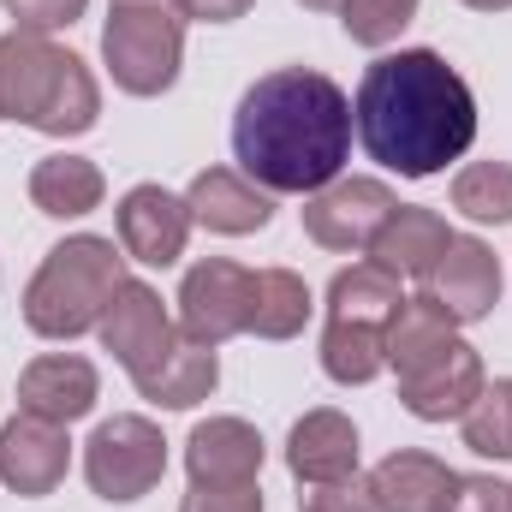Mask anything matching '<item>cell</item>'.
Returning a JSON list of instances; mask_svg holds the SVG:
<instances>
[{
    "mask_svg": "<svg viewBox=\"0 0 512 512\" xmlns=\"http://www.w3.org/2000/svg\"><path fill=\"white\" fill-rule=\"evenodd\" d=\"M233 155L239 173L268 197H310L346 173L352 155V102L328 72L286 66L256 78L233 114Z\"/></svg>",
    "mask_w": 512,
    "mask_h": 512,
    "instance_id": "6da1fadb",
    "label": "cell"
},
{
    "mask_svg": "<svg viewBox=\"0 0 512 512\" xmlns=\"http://www.w3.org/2000/svg\"><path fill=\"white\" fill-rule=\"evenodd\" d=\"M352 120L370 161L399 179H429L477 143V96L435 48H399L364 72Z\"/></svg>",
    "mask_w": 512,
    "mask_h": 512,
    "instance_id": "7a4b0ae2",
    "label": "cell"
},
{
    "mask_svg": "<svg viewBox=\"0 0 512 512\" xmlns=\"http://www.w3.org/2000/svg\"><path fill=\"white\" fill-rule=\"evenodd\" d=\"M185 209H191L197 227L227 233V239L262 233V227L274 221V197H268L256 179L233 173V167H203V173L191 179V191H185Z\"/></svg>",
    "mask_w": 512,
    "mask_h": 512,
    "instance_id": "9a60e30c",
    "label": "cell"
},
{
    "mask_svg": "<svg viewBox=\"0 0 512 512\" xmlns=\"http://www.w3.org/2000/svg\"><path fill=\"white\" fill-rule=\"evenodd\" d=\"M465 429V447L483 453V459H512V376L477 393V405L459 417Z\"/></svg>",
    "mask_w": 512,
    "mask_h": 512,
    "instance_id": "4316f807",
    "label": "cell"
},
{
    "mask_svg": "<svg viewBox=\"0 0 512 512\" xmlns=\"http://www.w3.org/2000/svg\"><path fill=\"white\" fill-rule=\"evenodd\" d=\"M114 227H120V251L131 262H143V268H173L179 256H185V239H191V209H185V197H173V191H161V185H131L126 197H120V215H114Z\"/></svg>",
    "mask_w": 512,
    "mask_h": 512,
    "instance_id": "8fae6325",
    "label": "cell"
},
{
    "mask_svg": "<svg viewBox=\"0 0 512 512\" xmlns=\"http://www.w3.org/2000/svg\"><path fill=\"white\" fill-rule=\"evenodd\" d=\"M126 280V256L114 239H96V233H78L66 245L42 256L36 280L24 286V322L30 334L42 340H78L102 322V310L114 304Z\"/></svg>",
    "mask_w": 512,
    "mask_h": 512,
    "instance_id": "277c9868",
    "label": "cell"
},
{
    "mask_svg": "<svg viewBox=\"0 0 512 512\" xmlns=\"http://www.w3.org/2000/svg\"><path fill=\"white\" fill-rule=\"evenodd\" d=\"M0 120L42 137H84L102 120V90L72 48H54L36 30L0 36Z\"/></svg>",
    "mask_w": 512,
    "mask_h": 512,
    "instance_id": "3957f363",
    "label": "cell"
},
{
    "mask_svg": "<svg viewBox=\"0 0 512 512\" xmlns=\"http://www.w3.org/2000/svg\"><path fill=\"white\" fill-rule=\"evenodd\" d=\"M179 512H262V489L256 483H191Z\"/></svg>",
    "mask_w": 512,
    "mask_h": 512,
    "instance_id": "4dcf8cb0",
    "label": "cell"
},
{
    "mask_svg": "<svg viewBox=\"0 0 512 512\" xmlns=\"http://www.w3.org/2000/svg\"><path fill=\"white\" fill-rule=\"evenodd\" d=\"M66 465H72V441H66V423H48V417H30L18 411L6 429H0V483L12 495H54L66 483Z\"/></svg>",
    "mask_w": 512,
    "mask_h": 512,
    "instance_id": "7c38bea8",
    "label": "cell"
},
{
    "mask_svg": "<svg viewBox=\"0 0 512 512\" xmlns=\"http://www.w3.org/2000/svg\"><path fill=\"white\" fill-rule=\"evenodd\" d=\"M399 209V197L387 191L382 179H334L322 191L304 197V233L322 245V251H370L376 227Z\"/></svg>",
    "mask_w": 512,
    "mask_h": 512,
    "instance_id": "ba28073f",
    "label": "cell"
},
{
    "mask_svg": "<svg viewBox=\"0 0 512 512\" xmlns=\"http://www.w3.org/2000/svg\"><path fill=\"white\" fill-rule=\"evenodd\" d=\"M251 292V268H239L227 256H203L179 286V334L197 346H221V340L245 334L251 328Z\"/></svg>",
    "mask_w": 512,
    "mask_h": 512,
    "instance_id": "52a82bcc",
    "label": "cell"
},
{
    "mask_svg": "<svg viewBox=\"0 0 512 512\" xmlns=\"http://www.w3.org/2000/svg\"><path fill=\"white\" fill-rule=\"evenodd\" d=\"M286 471L298 483H334L358 471V429L346 411H304L286 435Z\"/></svg>",
    "mask_w": 512,
    "mask_h": 512,
    "instance_id": "e0dca14e",
    "label": "cell"
},
{
    "mask_svg": "<svg viewBox=\"0 0 512 512\" xmlns=\"http://www.w3.org/2000/svg\"><path fill=\"white\" fill-rule=\"evenodd\" d=\"M96 334H102V346L120 358V370H126L131 382H143V376L179 346V334H173V322H167V310H161V292L143 286V280H120V292H114V304L102 310Z\"/></svg>",
    "mask_w": 512,
    "mask_h": 512,
    "instance_id": "9c48e42d",
    "label": "cell"
},
{
    "mask_svg": "<svg viewBox=\"0 0 512 512\" xmlns=\"http://www.w3.org/2000/svg\"><path fill=\"white\" fill-rule=\"evenodd\" d=\"M221 382V358H215V346H197V340H185L179 334V346L137 382L143 399H155V405H167V411H191V405H203L209 393Z\"/></svg>",
    "mask_w": 512,
    "mask_h": 512,
    "instance_id": "44dd1931",
    "label": "cell"
},
{
    "mask_svg": "<svg viewBox=\"0 0 512 512\" xmlns=\"http://www.w3.org/2000/svg\"><path fill=\"white\" fill-rule=\"evenodd\" d=\"M423 298H435L459 328L465 322H483L495 304H501V262L495 251L483 245V239H471V233H453L447 239V251L435 256V268L423 274Z\"/></svg>",
    "mask_w": 512,
    "mask_h": 512,
    "instance_id": "30bf717a",
    "label": "cell"
},
{
    "mask_svg": "<svg viewBox=\"0 0 512 512\" xmlns=\"http://www.w3.org/2000/svg\"><path fill=\"white\" fill-rule=\"evenodd\" d=\"M453 209L477 227H507L512 221V161H471L453 179Z\"/></svg>",
    "mask_w": 512,
    "mask_h": 512,
    "instance_id": "484cf974",
    "label": "cell"
},
{
    "mask_svg": "<svg viewBox=\"0 0 512 512\" xmlns=\"http://www.w3.org/2000/svg\"><path fill=\"white\" fill-rule=\"evenodd\" d=\"M304 322H310V286H304V274L262 268L256 292H251V328L245 334H256V340H292V334H304Z\"/></svg>",
    "mask_w": 512,
    "mask_h": 512,
    "instance_id": "cb8c5ba5",
    "label": "cell"
},
{
    "mask_svg": "<svg viewBox=\"0 0 512 512\" xmlns=\"http://www.w3.org/2000/svg\"><path fill=\"white\" fill-rule=\"evenodd\" d=\"M256 0H173V12L179 18H197V24H233V18H245Z\"/></svg>",
    "mask_w": 512,
    "mask_h": 512,
    "instance_id": "d6a6232c",
    "label": "cell"
},
{
    "mask_svg": "<svg viewBox=\"0 0 512 512\" xmlns=\"http://www.w3.org/2000/svg\"><path fill=\"white\" fill-rule=\"evenodd\" d=\"M453 512H512V489L495 477H459Z\"/></svg>",
    "mask_w": 512,
    "mask_h": 512,
    "instance_id": "1f68e13d",
    "label": "cell"
},
{
    "mask_svg": "<svg viewBox=\"0 0 512 512\" xmlns=\"http://www.w3.org/2000/svg\"><path fill=\"white\" fill-rule=\"evenodd\" d=\"M465 6H471V12H507L512 0H465Z\"/></svg>",
    "mask_w": 512,
    "mask_h": 512,
    "instance_id": "836d02e7",
    "label": "cell"
},
{
    "mask_svg": "<svg viewBox=\"0 0 512 512\" xmlns=\"http://www.w3.org/2000/svg\"><path fill=\"white\" fill-rule=\"evenodd\" d=\"M84 477L102 501L131 507L143 501L161 477H167V441L149 417H108L90 441H84Z\"/></svg>",
    "mask_w": 512,
    "mask_h": 512,
    "instance_id": "8992f818",
    "label": "cell"
},
{
    "mask_svg": "<svg viewBox=\"0 0 512 512\" xmlns=\"http://www.w3.org/2000/svg\"><path fill=\"white\" fill-rule=\"evenodd\" d=\"M459 322L435 304V298H405L399 304V316L387 322V364L399 370V376H411L417 364H429L435 352H447L459 334H453Z\"/></svg>",
    "mask_w": 512,
    "mask_h": 512,
    "instance_id": "603a6c76",
    "label": "cell"
},
{
    "mask_svg": "<svg viewBox=\"0 0 512 512\" xmlns=\"http://www.w3.org/2000/svg\"><path fill=\"white\" fill-rule=\"evenodd\" d=\"M102 60L126 96H167L185 60V18L173 0H114L102 24Z\"/></svg>",
    "mask_w": 512,
    "mask_h": 512,
    "instance_id": "5b68a950",
    "label": "cell"
},
{
    "mask_svg": "<svg viewBox=\"0 0 512 512\" xmlns=\"http://www.w3.org/2000/svg\"><path fill=\"white\" fill-rule=\"evenodd\" d=\"M447 239L453 233H447V221L435 209L399 203L382 227H376V239H370V262L387 268V274H399V280H423L435 268V256L447 251Z\"/></svg>",
    "mask_w": 512,
    "mask_h": 512,
    "instance_id": "d6986e66",
    "label": "cell"
},
{
    "mask_svg": "<svg viewBox=\"0 0 512 512\" xmlns=\"http://www.w3.org/2000/svg\"><path fill=\"white\" fill-rule=\"evenodd\" d=\"M96 393H102V382H96V364L90 358L48 352V358H36L18 376V411L48 417V423H78V417L96 411Z\"/></svg>",
    "mask_w": 512,
    "mask_h": 512,
    "instance_id": "5bb4252c",
    "label": "cell"
},
{
    "mask_svg": "<svg viewBox=\"0 0 512 512\" xmlns=\"http://www.w3.org/2000/svg\"><path fill=\"white\" fill-rule=\"evenodd\" d=\"M310 12H340V0H304Z\"/></svg>",
    "mask_w": 512,
    "mask_h": 512,
    "instance_id": "e575fe53",
    "label": "cell"
},
{
    "mask_svg": "<svg viewBox=\"0 0 512 512\" xmlns=\"http://www.w3.org/2000/svg\"><path fill=\"white\" fill-rule=\"evenodd\" d=\"M102 197H108V179L84 155H42L30 167V203L54 221H78V215L102 209Z\"/></svg>",
    "mask_w": 512,
    "mask_h": 512,
    "instance_id": "ffe728a7",
    "label": "cell"
},
{
    "mask_svg": "<svg viewBox=\"0 0 512 512\" xmlns=\"http://www.w3.org/2000/svg\"><path fill=\"white\" fill-rule=\"evenodd\" d=\"M405 292H399V274H387L376 262H352L334 274L328 286V322H370V328H387L399 316Z\"/></svg>",
    "mask_w": 512,
    "mask_h": 512,
    "instance_id": "7402d4cb",
    "label": "cell"
},
{
    "mask_svg": "<svg viewBox=\"0 0 512 512\" xmlns=\"http://www.w3.org/2000/svg\"><path fill=\"white\" fill-rule=\"evenodd\" d=\"M191 483H256L262 477V435L245 417H209L185 441Z\"/></svg>",
    "mask_w": 512,
    "mask_h": 512,
    "instance_id": "ac0fdd59",
    "label": "cell"
},
{
    "mask_svg": "<svg viewBox=\"0 0 512 512\" xmlns=\"http://www.w3.org/2000/svg\"><path fill=\"white\" fill-rule=\"evenodd\" d=\"M417 18V0H340V24L358 48H387Z\"/></svg>",
    "mask_w": 512,
    "mask_h": 512,
    "instance_id": "83f0119b",
    "label": "cell"
},
{
    "mask_svg": "<svg viewBox=\"0 0 512 512\" xmlns=\"http://www.w3.org/2000/svg\"><path fill=\"white\" fill-rule=\"evenodd\" d=\"M322 370L340 387H364L387 370V328L370 322H328L322 328Z\"/></svg>",
    "mask_w": 512,
    "mask_h": 512,
    "instance_id": "d4e9b609",
    "label": "cell"
},
{
    "mask_svg": "<svg viewBox=\"0 0 512 512\" xmlns=\"http://www.w3.org/2000/svg\"><path fill=\"white\" fill-rule=\"evenodd\" d=\"M298 512H376L370 501V477H334V483H304Z\"/></svg>",
    "mask_w": 512,
    "mask_h": 512,
    "instance_id": "f1b7e54d",
    "label": "cell"
},
{
    "mask_svg": "<svg viewBox=\"0 0 512 512\" xmlns=\"http://www.w3.org/2000/svg\"><path fill=\"white\" fill-rule=\"evenodd\" d=\"M0 6H6V18H12L18 30H36V36H48V30H66V24H78L90 0H0Z\"/></svg>",
    "mask_w": 512,
    "mask_h": 512,
    "instance_id": "f546056e",
    "label": "cell"
},
{
    "mask_svg": "<svg viewBox=\"0 0 512 512\" xmlns=\"http://www.w3.org/2000/svg\"><path fill=\"white\" fill-rule=\"evenodd\" d=\"M483 387H489L483 382V358H477L465 340H453L447 352H435L429 364H417L411 376H399V399H405L411 417L447 423V417H465Z\"/></svg>",
    "mask_w": 512,
    "mask_h": 512,
    "instance_id": "4fadbf2b",
    "label": "cell"
},
{
    "mask_svg": "<svg viewBox=\"0 0 512 512\" xmlns=\"http://www.w3.org/2000/svg\"><path fill=\"white\" fill-rule=\"evenodd\" d=\"M459 495V471L441 465L435 453H387L382 465L370 471V501L376 512H453Z\"/></svg>",
    "mask_w": 512,
    "mask_h": 512,
    "instance_id": "2e32d148",
    "label": "cell"
}]
</instances>
